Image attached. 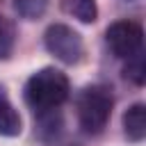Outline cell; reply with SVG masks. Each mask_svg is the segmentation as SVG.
I'll use <instances>...</instances> for the list:
<instances>
[{
    "instance_id": "cell-1",
    "label": "cell",
    "mask_w": 146,
    "mask_h": 146,
    "mask_svg": "<svg viewBox=\"0 0 146 146\" xmlns=\"http://www.w3.org/2000/svg\"><path fill=\"white\" fill-rule=\"evenodd\" d=\"M68 78L52 66H46L30 75L25 82V100L36 114H48L68 98Z\"/></svg>"
},
{
    "instance_id": "cell-2",
    "label": "cell",
    "mask_w": 146,
    "mask_h": 146,
    "mask_svg": "<svg viewBox=\"0 0 146 146\" xmlns=\"http://www.w3.org/2000/svg\"><path fill=\"white\" fill-rule=\"evenodd\" d=\"M112 105H114V98H112L107 87H103V84L87 87L80 94V98H78V121H80V128L87 135L103 132L107 121H110Z\"/></svg>"
},
{
    "instance_id": "cell-3",
    "label": "cell",
    "mask_w": 146,
    "mask_h": 146,
    "mask_svg": "<svg viewBox=\"0 0 146 146\" xmlns=\"http://www.w3.org/2000/svg\"><path fill=\"white\" fill-rule=\"evenodd\" d=\"M43 43H46L48 52L55 55V57H57L59 62H64V64H78V62L82 59V55H84L82 36H80L73 27H68V25H64V23L50 25V27L46 30V34H43Z\"/></svg>"
},
{
    "instance_id": "cell-4",
    "label": "cell",
    "mask_w": 146,
    "mask_h": 146,
    "mask_svg": "<svg viewBox=\"0 0 146 146\" xmlns=\"http://www.w3.org/2000/svg\"><path fill=\"white\" fill-rule=\"evenodd\" d=\"M105 41L112 50L114 57L119 59H128L132 55H137L144 46V30L139 23L135 21H116L107 27L105 32Z\"/></svg>"
},
{
    "instance_id": "cell-5",
    "label": "cell",
    "mask_w": 146,
    "mask_h": 146,
    "mask_svg": "<svg viewBox=\"0 0 146 146\" xmlns=\"http://www.w3.org/2000/svg\"><path fill=\"white\" fill-rule=\"evenodd\" d=\"M123 132L130 141H141L146 137V105L135 103L123 114Z\"/></svg>"
},
{
    "instance_id": "cell-6",
    "label": "cell",
    "mask_w": 146,
    "mask_h": 146,
    "mask_svg": "<svg viewBox=\"0 0 146 146\" xmlns=\"http://www.w3.org/2000/svg\"><path fill=\"white\" fill-rule=\"evenodd\" d=\"M21 130H23L21 114L9 103L5 87H0V135L2 137H16V135H21Z\"/></svg>"
},
{
    "instance_id": "cell-7",
    "label": "cell",
    "mask_w": 146,
    "mask_h": 146,
    "mask_svg": "<svg viewBox=\"0 0 146 146\" xmlns=\"http://www.w3.org/2000/svg\"><path fill=\"white\" fill-rule=\"evenodd\" d=\"M62 9L80 23H94L98 18L96 0H62Z\"/></svg>"
},
{
    "instance_id": "cell-8",
    "label": "cell",
    "mask_w": 146,
    "mask_h": 146,
    "mask_svg": "<svg viewBox=\"0 0 146 146\" xmlns=\"http://www.w3.org/2000/svg\"><path fill=\"white\" fill-rule=\"evenodd\" d=\"M123 75L135 82L137 87H141L146 82V62H144V50H139L137 55L128 57V64L123 66Z\"/></svg>"
},
{
    "instance_id": "cell-9",
    "label": "cell",
    "mask_w": 146,
    "mask_h": 146,
    "mask_svg": "<svg viewBox=\"0 0 146 146\" xmlns=\"http://www.w3.org/2000/svg\"><path fill=\"white\" fill-rule=\"evenodd\" d=\"M14 41H16V30H14L11 21H7L5 16H0V59H5V57L11 55Z\"/></svg>"
},
{
    "instance_id": "cell-10",
    "label": "cell",
    "mask_w": 146,
    "mask_h": 146,
    "mask_svg": "<svg viewBox=\"0 0 146 146\" xmlns=\"http://www.w3.org/2000/svg\"><path fill=\"white\" fill-rule=\"evenodd\" d=\"M14 7H16V11H18L23 18L34 21V18H39V16L46 11L48 0H14Z\"/></svg>"
}]
</instances>
